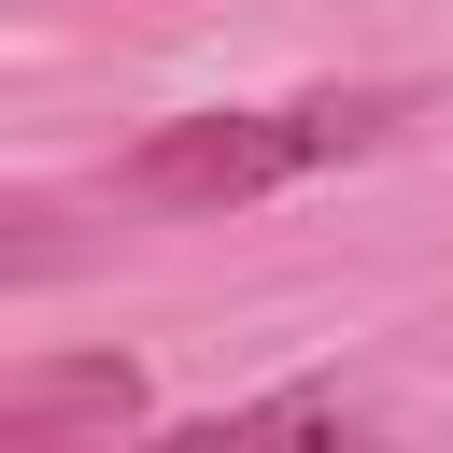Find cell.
Returning a JSON list of instances; mask_svg holds the SVG:
<instances>
[{"mask_svg": "<svg viewBox=\"0 0 453 453\" xmlns=\"http://www.w3.org/2000/svg\"><path fill=\"white\" fill-rule=\"evenodd\" d=\"M425 99L411 85H297V99H226V113H170L113 156V198L127 212H241V198H283L340 156H382Z\"/></svg>", "mask_w": 453, "mask_h": 453, "instance_id": "6da1fadb", "label": "cell"}, {"mask_svg": "<svg viewBox=\"0 0 453 453\" xmlns=\"http://www.w3.org/2000/svg\"><path fill=\"white\" fill-rule=\"evenodd\" d=\"M226 425H354V396H340V382H283V396H241V411H212V425H184V439H226Z\"/></svg>", "mask_w": 453, "mask_h": 453, "instance_id": "3957f363", "label": "cell"}, {"mask_svg": "<svg viewBox=\"0 0 453 453\" xmlns=\"http://www.w3.org/2000/svg\"><path fill=\"white\" fill-rule=\"evenodd\" d=\"M113 425H142V368H127V354H71V368H28V382H0V439H14V453L113 439Z\"/></svg>", "mask_w": 453, "mask_h": 453, "instance_id": "7a4b0ae2", "label": "cell"}]
</instances>
